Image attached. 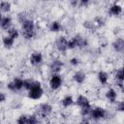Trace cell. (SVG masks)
<instances>
[{"instance_id":"obj_1","label":"cell","mask_w":124,"mask_h":124,"mask_svg":"<svg viewBox=\"0 0 124 124\" xmlns=\"http://www.w3.org/2000/svg\"><path fill=\"white\" fill-rule=\"evenodd\" d=\"M21 31H22V36L24 39L32 40L36 36L35 22L32 19L27 18L21 23Z\"/></svg>"},{"instance_id":"obj_8","label":"cell","mask_w":124,"mask_h":124,"mask_svg":"<svg viewBox=\"0 0 124 124\" xmlns=\"http://www.w3.org/2000/svg\"><path fill=\"white\" fill-rule=\"evenodd\" d=\"M56 48L59 52H66L68 50V39L65 36H60L56 40Z\"/></svg>"},{"instance_id":"obj_17","label":"cell","mask_w":124,"mask_h":124,"mask_svg":"<svg viewBox=\"0 0 124 124\" xmlns=\"http://www.w3.org/2000/svg\"><path fill=\"white\" fill-rule=\"evenodd\" d=\"M75 102H76V105L78 106L79 108H81V107H83V106H86V105L90 104L89 99H88L85 95H81V94L78 96V98H77V100H76Z\"/></svg>"},{"instance_id":"obj_37","label":"cell","mask_w":124,"mask_h":124,"mask_svg":"<svg viewBox=\"0 0 124 124\" xmlns=\"http://www.w3.org/2000/svg\"><path fill=\"white\" fill-rule=\"evenodd\" d=\"M114 1H116V2H117V1H119V0H114Z\"/></svg>"},{"instance_id":"obj_3","label":"cell","mask_w":124,"mask_h":124,"mask_svg":"<svg viewBox=\"0 0 124 124\" xmlns=\"http://www.w3.org/2000/svg\"><path fill=\"white\" fill-rule=\"evenodd\" d=\"M7 88L12 92L19 91L22 88H24V79H22L21 78L16 77L7 83Z\"/></svg>"},{"instance_id":"obj_33","label":"cell","mask_w":124,"mask_h":124,"mask_svg":"<svg viewBox=\"0 0 124 124\" xmlns=\"http://www.w3.org/2000/svg\"><path fill=\"white\" fill-rule=\"evenodd\" d=\"M92 0H79V5L80 7H87L90 3H91Z\"/></svg>"},{"instance_id":"obj_14","label":"cell","mask_w":124,"mask_h":124,"mask_svg":"<svg viewBox=\"0 0 124 124\" xmlns=\"http://www.w3.org/2000/svg\"><path fill=\"white\" fill-rule=\"evenodd\" d=\"M108 13H109V15H111L113 16H119V15H121L123 13V9L119 4L114 3L109 7Z\"/></svg>"},{"instance_id":"obj_18","label":"cell","mask_w":124,"mask_h":124,"mask_svg":"<svg viewBox=\"0 0 124 124\" xmlns=\"http://www.w3.org/2000/svg\"><path fill=\"white\" fill-rule=\"evenodd\" d=\"M75 103L72 95H66L61 99V105L63 108H69Z\"/></svg>"},{"instance_id":"obj_16","label":"cell","mask_w":124,"mask_h":124,"mask_svg":"<svg viewBox=\"0 0 124 124\" xmlns=\"http://www.w3.org/2000/svg\"><path fill=\"white\" fill-rule=\"evenodd\" d=\"M97 78H98V81H99L101 84L106 85V84L108 83V73H107L106 71L101 70V71H99L98 74H97Z\"/></svg>"},{"instance_id":"obj_13","label":"cell","mask_w":124,"mask_h":124,"mask_svg":"<svg viewBox=\"0 0 124 124\" xmlns=\"http://www.w3.org/2000/svg\"><path fill=\"white\" fill-rule=\"evenodd\" d=\"M12 23H13V20H12V17L9 16H2L1 18V28L5 31H8L11 27H12Z\"/></svg>"},{"instance_id":"obj_12","label":"cell","mask_w":124,"mask_h":124,"mask_svg":"<svg viewBox=\"0 0 124 124\" xmlns=\"http://www.w3.org/2000/svg\"><path fill=\"white\" fill-rule=\"evenodd\" d=\"M112 48L116 52H123L124 51V39L117 38L112 43Z\"/></svg>"},{"instance_id":"obj_26","label":"cell","mask_w":124,"mask_h":124,"mask_svg":"<svg viewBox=\"0 0 124 124\" xmlns=\"http://www.w3.org/2000/svg\"><path fill=\"white\" fill-rule=\"evenodd\" d=\"M93 22H94V24H95L96 26H98V27H103V26L105 25V20H104V18L101 17V16H96V17L94 18Z\"/></svg>"},{"instance_id":"obj_10","label":"cell","mask_w":124,"mask_h":124,"mask_svg":"<svg viewBox=\"0 0 124 124\" xmlns=\"http://www.w3.org/2000/svg\"><path fill=\"white\" fill-rule=\"evenodd\" d=\"M71 39L75 42L76 46L78 47V48H84V47H86V46H88V41H87V39L84 38V37H82L81 35H76V36L72 37Z\"/></svg>"},{"instance_id":"obj_31","label":"cell","mask_w":124,"mask_h":124,"mask_svg":"<svg viewBox=\"0 0 124 124\" xmlns=\"http://www.w3.org/2000/svg\"><path fill=\"white\" fill-rule=\"evenodd\" d=\"M32 83H33V80L32 79H24V89H26L28 91L31 88Z\"/></svg>"},{"instance_id":"obj_20","label":"cell","mask_w":124,"mask_h":124,"mask_svg":"<svg viewBox=\"0 0 124 124\" xmlns=\"http://www.w3.org/2000/svg\"><path fill=\"white\" fill-rule=\"evenodd\" d=\"M15 41H16L15 39L11 38L8 35L3 37V45H4V46L6 48H12L14 46V45H15Z\"/></svg>"},{"instance_id":"obj_9","label":"cell","mask_w":124,"mask_h":124,"mask_svg":"<svg viewBox=\"0 0 124 124\" xmlns=\"http://www.w3.org/2000/svg\"><path fill=\"white\" fill-rule=\"evenodd\" d=\"M63 66H64V64H63V62L61 60L54 59L49 64V70H50V72L52 74H59L62 71Z\"/></svg>"},{"instance_id":"obj_4","label":"cell","mask_w":124,"mask_h":124,"mask_svg":"<svg viewBox=\"0 0 124 124\" xmlns=\"http://www.w3.org/2000/svg\"><path fill=\"white\" fill-rule=\"evenodd\" d=\"M63 83V78L59 74H52V76L49 78V87L52 91H56L58 90Z\"/></svg>"},{"instance_id":"obj_22","label":"cell","mask_w":124,"mask_h":124,"mask_svg":"<svg viewBox=\"0 0 124 124\" xmlns=\"http://www.w3.org/2000/svg\"><path fill=\"white\" fill-rule=\"evenodd\" d=\"M11 9H12V5L9 1H2L1 4H0V10L2 13L4 14H8L11 12Z\"/></svg>"},{"instance_id":"obj_29","label":"cell","mask_w":124,"mask_h":124,"mask_svg":"<svg viewBox=\"0 0 124 124\" xmlns=\"http://www.w3.org/2000/svg\"><path fill=\"white\" fill-rule=\"evenodd\" d=\"M116 110L119 112H124V101H119L116 105Z\"/></svg>"},{"instance_id":"obj_38","label":"cell","mask_w":124,"mask_h":124,"mask_svg":"<svg viewBox=\"0 0 124 124\" xmlns=\"http://www.w3.org/2000/svg\"><path fill=\"white\" fill-rule=\"evenodd\" d=\"M123 14H124V10H123Z\"/></svg>"},{"instance_id":"obj_27","label":"cell","mask_w":124,"mask_h":124,"mask_svg":"<svg viewBox=\"0 0 124 124\" xmlns=\"http://www.w3.org/2000/svg\"><path fill=\"white\" fill-rule=\"evenodd\" d=\"M39 122V119L37 115L35 114H29L28 116V124H37Z\"/></svg>"},{"instance_id":"obj_32","label":"cell","mask_w":124,"mask_h":124,"mask_svg":"<svg viewBox=\"0 0 124 124\" xmlns=\"http://www.w3.org/2000/svg\"><path fill=\"white\" fill-rule=\"evenodd\" d=\"M17 19H18V21H19L20 23H22L24 20H26V19H27V17H26V14H25V13H23V12L19 13V14H18V16H17Z\"/></svg>"},{"instance_id":"obj_28","label":"cell","mask_w":124,"mask_h":124,"mask_svg":"<svg viewBox=\"0 0 124 124\" xmlns=\"http://www.w3.org/2000/svg\"><path fill=\"white\" fill-rule=\"evenodd\" d=\"M94 22L93 21H88V20H86V21H84L83 22V26L86 28V29H88V30H92L93 29V27H94Z\"/></svg>"},{"instance_id":"obj_25","label":"cell","mask_w":124,"mask_h":124,"mask_svg":"<svg viewBox=\"0 0 124 124\" xmlns=\"http://www.w3.org/2000/svg\"><path fill=\"white\" fill-rule=\"evenodd\" d=\"M28 114H21L17 119L16 123L17 124H28Z\"/></svg>"},{"instance_id":"obj_24","label":"cell","mask_w":124,"mask_h":124,"mask_svg":"<svg viewBox=\"0 0 124 124\" xmlns=\"http://www.w3.org/2000/svg\"><path fill=\"white\" fill-rule=\"evenodd\" d=\"M114 78H115V79H116L118 82L123 83V82H124V70H123L122 68H120L119 70H117V72L115 73Z\"/></svg>"},{"instance_id":"obj_36","label":"cell","mask_w":124,"mask_h":124,"mask_svg":"<svg viewBox=\"0 0 124 124\" xmlns=\"http://www.w3.org/2000/svg\"><path fill=\"white\" fill-rule=\"evenodd\" d=\"M44 1H51V0H44Z\"/></svg>"},{"instance_id":"obj_11","label":"cell","mask_w":124,"mask_h":124,"mask_svg":"<svg viewBox=\"0 0 124 124\" xmlns=\"http://www.w3.org/2000/svg\"><path fill=\"white\" fill-rule=\"evenodd\" d=\"M73 79L78 84H83L86 79V74L82 71H77L73 75Z\"/></svg>"},{"instance_id":"obj_15","label":"cell","mask_w":124,"mask_h":124,"mask_svg":"<svg viewBox=\"0 0 124 124\" xmlns=\"http://www.w3.org/2000/svg\"><path fill=\"white\" fill-rule=\"evenodd\" d=\"M106 98H107V100H108L109 103H111V104L116 103L117 92L115 91V89H113V88H109V89H108L107 92H106Z\"/></svg>"},{"instance_id":"obj_34","label":"cell","mask_w":124,"mask_h":124,"mask_svg":"<svg viewBox=\"0 0 124 124\" xmlns=\"http://www.w3.org/2000/svg\"><path fill=\"white\" fill-rule=\"evenodd\" d=\"M5 101H6V95H5L4 92H1L0 93V102L1 103H4Z\"/></svg>"},{"instance_id":"obj_35","label":"cell","mask_w":124,"mask_h":124,"mask_svg":"<svg viewBox=\"0 0 124 124\" xmlns=\"http://www.w3.org/2000/svg\"><path fill=\"white\" fill-rule=\"evenodd\" d=\"M121 68H122V69H123V70H124V64H123V66H122V67H121Z\"/></svg>"},{"instance_id":"obj_21","label":"cell","mask_w":124,"mask_h":124,"mask_svg":"<svg viewBox=\"0 0 124 124\" xmlns=\"http://www.w3.org/2000/svg\"><path fill=\"white\" fill-rule=\"evenodd\" d=\"M92 108H92L91 104H88V105H86V106L81 107V108H80V110H79L80 115H81L82 117L89 116V115H90V112H91V110H92Z\"/></svg>"},{"instance_id":"obj_2","label":"cell","mask_w":124,"mask_h":124,"mask_svg":"<svg viewBox=\"0 0 124 124\" xmlns=\"http://www.w3.org/2000/svg\"><path fill=\"white\" fill-rule=\"evenodd\" d=\"M44 95V89L42 83L39 80H33L31 88L28 90V98L31 100H40Z\"/></svg>"},{"instance_id":"obj_6","label":"cell","mask_w":124,"mask_h":124,"mask_svg":"<svg viewBox=\"0 0 124 124\" xmlns=\"http://www.w3.org/2000/svg\"><path fill=\"white\" fill-rule=\"evenodd\" d=\"M106 113H107V112H106V110H105L104 108H102V107H96V108H92V110H91L89 116H90L92 119L98 121V120H101V119L105 118Z\"/></svg>"},{"instance_id":"obj_23","label":"cell","mask_w":124,"mask_h":124,"mask_svg":"<svg viewBox=\"0 0 124 124\" xmlns=\"http://www.w3.org/2000/svg\"><path fill=\"white\" fill-rule=\"evenodd\" d=\"M7 33H8V36H10L11 38H13V39H15V40H16V39L19 37V32H18V30H17L16 28H15V27H11V28L7 31Z\"/></svg>"},{"instance_id":"obj_5","label":"cell","mask_w":124,"mask_h":124,"mask_svg":"<svg viewBox=\"0 0 124 124\" xmlns=\"http://www.w3.org/2000/svg\"><path fill=\"white\" fill-rule=\"evenodd\" d=\"M52 110H53V108L50 104L48 103H42L39 107H38V113L41 117L43 118H46V117H48L51 113H52Z\"/></svg>"},{"instance_id":"obj_19","label":"cell","mask_w":124,"mask_h":124,"mask_svg":"<svg viewBox=\"0 0 124 124\" xmlns=\"http://www.w3.org/2000/svg\"><path fill=\"white\" fill-rule=\"evenodd\" d=\"M61 29H62V25L58 20H53L50 22V24H49V31L50 32L57 33V32H60Z\"/></svg>"},{"instance_id":"obj_7","label":"cell","mask_w":124,"mask_h":124,"mask_svg":"<svg viewBox=\"0 0 124 124\" xmlns=\"http://www.w3.org/2000/svg\"><path fill=\"white\" fill-rule=\"evenodd\" d=\"M44 56L41 51H33L29 56V62L32 66H39L43 63Z\"/></svg>"},{"instance_id":"obj_30","label":"cell","mask_w":124,"mask_h":124,"mask_svg":"<svg viewBox=\"0 0 124 124\" xmlns=\"http://www.w3.org/2000/svg\"><path fill=\"white\" fill-rule=\"evenodd\" d=\"M79 63H80V60H79L78 57H72V58L70 59V64H71L72 66H74V67L79 65Z\"/></svg>"}]
</instances>
